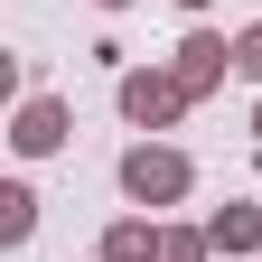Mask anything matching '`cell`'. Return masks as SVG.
Instances as JSON below:
<instances>
[{"label": "cell", "mask_w": 262, "mask_h": 262, "mask_svg": "<svg viewBox=\"0 0 262 262\" xmlns=\"http://www.w3.org/2000/svg\"><path fill=\"white\" fill-rule=\"evenodd\" d=\"M66 141V103L38 94V103H19V150H56Z\"/></svg>", "instance_id": "4"}, {"label": "cell", "mask_w": 262, "mask_h": 262, "mask_svg": "<svg viewBox=\"0 0 262 262\" xmlns=\"http://www.w3.org/2000/svg\"><path fill=\"white\" fill-rule=\"evenodd\" d=\"M28 225H38V196H28V187H0V234H10V244H19V234H28Z\"/></svg>", "instance_id": "7"}, {"label": "cell", "mask_w": 262, "mask_h": 262, "mask_svg": "<svg viewBox=\"0 0 262 262\" xmlns=\"http://www.w3.org/2000/svg\"><path fill=\"white\" fill-rule=\"evenodd\" d=\"M234 66H244V75H262V28H253L244 47H234Z\"/></svg>", "instance_id": "9"}, {"label": "cell", "mask_w": 262, "mask_h": 262, "mask_svg": "<svg viewBox=\"0 0 262 262\" xmlns=\"http://www.w3.org/2000/svg\"><path fill=\"white\" fill-rule=\"evenodd\" d=\"M159 262H206V244L196 234H159Z\"/></svg>", "instance_id": "8"}, {"label": "cell", "mask_w": 262, "mask_h": 262, "mask_svg": "<svg viewBox=\"0 0 262 262\" xmlns=\"http://www.w3.org/2000/svg\"><path fill=\"white\" fill-rule=\"evenodd\" d=\"M122 187L141 196V206H169V196H187V159L178 150H131L122 159Z\"/></svg>", "instance_id": "1"}, {"label": "cell", "mask_w": 262, "mask_h": 262, "mask_svg": "<svg viewBox=\"0 0 262 262\" xmlns=\"http://www.w3.org/2000/svg\"><path fill=\"white\" fill-rule=\"evenodd\" d=\"M225 66H234V47H225L215 28H196V38L178 47V84H187V94H206V84L225 75Z\"/></svg>", "instance_id": "3"}, {"label": "cell", "mask_w": 262, "mask_h": 262, "mask_svg": "<svg viewBox=\"0 0 262 262\" xmlns=\"http://www.w3.org/2000/svg\"><path fill=\"white\" fill-rule=\"evenodd\" d=\"M206 244H215V253H253V244H262V215H253V206H225V215L206 225Z\"/></svg>", "instance_id": "5"}, {"label": "cell", "mask_w": 262, "mask_h": 262, "mask_svg": "<svg viewBox=\"0 0 262 262\" xmlns=\"http://www.w3.org/2000/svg\"><path fill=\"white\" fill-rule=\"evenodd\" d=\"M103 10H122V0H103Z\"/></svg>", "instance_id": "11"}, {"label": "cell", "mask_w": 262, "mask_h": 262, "mask_svg": "<svg viewBox=\"0 0 262 262\" xmlns=\"http://www.w3.org/2000/svg\"><path fill=\"white\" fill-rule=\"evenodd\" d=\"M178 103H187V84H178V75H122V113H131V122H150V131H159Z\"/></svg>", "instance_id": "2"}, {"label": "cell", "mask_w": 262, "mask_h": 262, "mask_svg": "<svg viewBox=\"0 0 262 262\" xmlns=\"http://www.w3.org/2000/svg\"><path fill=\"white\" fill-rule=\"evenodd\" d=\"M253 131H262V113H253Z\"/></svg>", "instance_id": "12"}, {"label": "cell", "mask_w": 262, "mask_h": 262, "mask_svg": "<svg viewBox=\"0 0 262 262\" xmlns=\"http://www.w3.org/2000/svg\"><path fill=\"white\" fill-rule=\"evenodd\" d=\"M187 10H206V0H187Z\"/></svg>", "instance_id": "10"}, {"label": "cell", "mask_w": 262, "mask_h": 262, "mask_svg": "<svg viewBox=\"0 0 262 262\" xmlns=\"http://www.w3.org/2000/svg\"><path fill=\"white\" fill-rule=\"evenodd\" d=\"M103 262H159V234H150V225H113V234H103Z\"/></svg>", "instance_id": "6"}]
</instances>
